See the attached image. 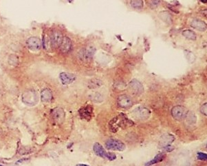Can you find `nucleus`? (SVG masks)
I'll use <instances>...</instances> for the list:
<instances>
[{
  "instance_id": "15",
  "label": "nucleus",
  "mask_w": 207,
  "mask_h": 166,
  "mask_svg": "<svg viewBox=\"0 0 207 166\" xmlns=\"http://www.w3.org/2000/svg\"><path fill=\"white\" fill-rule=\"evenodd\" d=\"M79 114L80 116H81L82 118L86 119H90L92 116V106H90V105H88L85 107H84L79 110Z\"/></svg>"
},
{
  "instance_id": "18",
  "label": "nucleus",
  "mask_w": 207,
  "mask_h": 166,
  "mask_svg": "<svg viewBox=\"0 0 207 166\" xmlns=\"http://www.w3.org/2000/svg\"><path fill=\"white\" fill-rule=\"evenodd\" d=\"M174 140V137L172 135L165 134L160 139V145L163 147H167L170 143H171Z\"/></svg>"
},
{
  "instance_id": "11",
  "label": "nucleus",
  "mask_w": 207,
  "mask_h": 166,
  "mask_svg": "<svg viewBox=\"0 0 207 166\" xmlns=\"http://www.w3.org/2000/svg\"><path fill=\"white\" fill-rule=\"evenodd\" d=\"M93 150L94 152V153H95L97 156H98V157L107 159L109 152H107L105 151V149L103 148V147H102L100 143H94L93 146Z\"/></svg>"
},
{
  "instance_id": "29",
  "label": "nucleus",
  "mask_w": 207,
  "mask_h": 166,
  "mask_svg": "<svg viewBox=\"0 0 207 166\" xmlns=\"http://www.w3.org/2000/svg\"><path fill=\"white\" fill-rule=\"evenodd\" d=\"M68 1H72V0H68Z\"/></svg>"
},
{
  "instance_id": "10",
  "label": "nucleus",
  "mask_w": 207,
  "mask_h": 166,
  "mask_svg": "<svg viewBox=\"0 0 207 166\" xmlns=\"http://www.w3.org/2000/svg\"><path fill=\"white\" fill-rule=\"evenodd\" d=\"M72 44L70 39L67 37H63V42L61 43L60 48V50L63 53H67L72 50Z\"/></svg>"
},
{
  "instance_id": "26",
  "label": "nucleus",
  "mask_w": 207,
  "mask_h": 166,
  "mask_svg": "<svg viewBox=\"0 0 207 166\" xmlns=\"http://www.w3.org/2000/svg\"><path fill=\"white\" fill-rule=\"evenodd\" d=\"M94 101L97 102V100H98V102L101 101L102 100V97L100 95V94H97V95H94L93 99H92Z\"/></svg>"
},
{
  "instance_id": "14",
  "label": "nucleus",
  "mask_w": 207,
  "mask_h": 166,
  "mask_svg": "<svg viewBox=\"0 0 207 166\" xmlns=\"http://www.w3.org/2000/svg\"><path fill=\"white\" fill-rule=\"evenodd\" d=\"M191 26V27L195 28V29L202 32L205 31L207 28L206 22L202 21L200 19H194L193 21H192Z\"/></svg>"
},
{
  "instance_id": "12",
  "label": "nucleus",
  "mask_w": 207,
  "mask_h": 166,
  "mask_svg": "<svg viewBox=\"0 0 207 166\" xmlns=\"http://www.w3.org/2000/svg\"><path fill=\"white\" fill-rule=\"evenodd\" d=\"M125 122H127V121L125 120L124 117H122V116H116V118H114L112 121H110V126H111L112 130L113 129H115L114 130V132H116L118 130V128H120V127L122 126V125L125 124Z\"/></svg>"
},
{
  "instance_id": "7",
  "label": "nucleus",
  "mask_w": 207,
  "mask_h": 166,
  "mask_svg": "<svg viewBox=\"0 0 207 166\" xmlns=\"http://www.w3.org/2000/svg\"><path fill=\"white\" fill-rule=\"evenodd\" d=\"M26 45L30 50L33 51H37L41 48L42 42L39 38L37 37H31L26 41Z\"/></svg>"
},
{
  "instance_id": "25",
  "label": "nucleus",
  "mask_w": 207,
  "mask_h": 166,
  "mask_svg": "<svg viewBox=\"0 0 207 166\" xmlns=\"http://www.w3.org/2000/svg\"><path fill=\"white\" fill-rule=\"evenodd\" d=\"M206 108H207V103H205L204 104H203V105L201 106V108H200V112H202V113L204 114V115H205V116L207 115V113H206L207 110H206Z\"/></svg>"
},
{
  "instance_id": "28",
  "label": "nucleus",
  "mask_w": 207,
  "mask_h": 166,
  "mask_svg": "<svg viewBox=\"0 0 207 166\" xmlns=\"http://www.w3.org/2000/svg\"><path fill=\"white\" fill-rule=\"evenodd\" d=\"M200 1H201V2L206 4V1H207V0H200Z\"/></svg>"
},
{
  "instance_id": "1",
  "label": "nucleus",
  "mask_w": 207,
  "mask_h": 166,
  "mask_svg": "<svg viewBox=\"0 0 207 166\" xmlns=\"http://www.w3.org/2000/svg\"><path fill=\"white\" fill-rule=\"evenodd\" d=\"M171 115L177 121H182L187 117L188 110L182 106H175L171 109Z\"/></svg>"
},
{
  "instance_id": "23",
  "label": "nucleus",
  "mask_w": 207,
  "mask_h": 166,
  "mask_svg": "<svg viewBox=\"0 0 207 166\" xmlns=\"http://www.w3.org/2000/svg\"><path fill=\"white\" fill-rule=\"evenodd\" d=\"M184 53H185L186 57V59H187V60L189 61L190 63H193L195 60H196V56H195L193 53L190 52V51L188 50H185L184 51Z\"/></svg>"
},
{
  "instance_id": "22",
  "label": "nucleus",
  "mask_w": 207,
  "mask_h": 166,
  "mask_svg": "<svg viewBox=\"0 0 207 166\" xmlns=\"http://www.w3.org/2000/svg\"><path fill=\"white\" fill-rule=\"evenodd\" d=\"M131 6L136 9H141L143 8V0H131Z\"/></svg>"
},
{
  "instance_id": "20",
  "label": "nucleus",
  "mask_w": 207,
  "mask_h": 166,
  "mask_svg": "<svg viewBox=\"0 0 207 166\" xmlns=\"http://www.w3.org/2000/svg\"><path fill=\"white\" fill-rule=\"evenodd\" d=\"M164 159H165V155H164L163 154H159V155L155 156L154 159H153L151 161L146 163V165H153V164L158 163H159V162L163 161Z\"/></svg>"
},
{
  "instance_id": "4",
  "label": "nucleus",
  "mask_w": 207,
  "mask_h": 166,
  "mask_svg": "<svg viewBox=\"0 0 207 166\" xmlns=\"http://www.w3.org/2000/svg\"><path fill=\"white\" fill-rule=\"evenodd\" d=\"M132 114L134 117L137 119L146 120L149 118L151 112L150 110L147 109V108L140 106V107L136 108V109L134 110V111L132 112Z\"/></svg>"
},
{
  "instance_id": "16",
  "label": "nucleus",
  "mask_w": 207,
  "mask_h": 166,
  "mask_svg": "<svg viewBox=\"0 0 207 166\" xmlns=\"http://www.w3.org/2000/svg\"><path fill=\"white\" fill-rule=\"evenodd\" d=\"M52 116L55 121L61 123L63 122V119H64L65 114L62 109H61V108H57V109H55L54 111L52 112Z\"/></svg>"
},
{
  "instance_id": "6",
  "label": "nucleus",
  "mask_w": 207,
  "mask_h": 166,
  "mask_svg": "<svg viewBox=\"0 0 207 166\" xmlns=\"http://www.w3.org/2000/svg\"><path fill=\"white\" fill-rule=\"evenodd\" d=\"M118 105L119 107L124 109H129L133 106V101L130 96L127 95H122L117 99Z\"/></svg>"
},
{
  "instance_id": "5",
  "label": "nucleus",
  "mask_w": 207,
  "mask_h": 166,
  "mask_svg": "<svg viewBox=\"0 0 207 166\" xmlns=\"http://www.w3.org/2000/svg\"><path fill=\"white\" fill-rule=\"evenodd\" d=\"M63 34L60 31H59V30L52 31L50 36V42L53 48H59L63 42Z\"/></svg>"
},
{
  "instance_id": "24",
  "label": "nucleus",
  "mask_w": 207,
  "mask_h": 166,
  "mask_svg": "<svg viewBox=\"0 0 207 166\" xmlns=\"http://www.w3.org/2000/svg\"><path fill=\"white\" fill-rule=\"evenodd\" d=\"M197 157H198V159L200 160V161H206L207 159L206 154L204 152H198Z\"/></svg>"
},
{
  "instance_id": "17",
  "label": "nucleus",
  "mask_w": 207,
  "mask_h": 166,
  "mask_svg": "<svg viewBox=\"0 0 207 166\" xmlns=\"http://www.w3.org/2000/svg\"><path fill=\"white\" fill-rule=\"evenodd\" d=\"M41 99L43 102H50L52 99V93L50 89H44L41 93Z\"/></svg>"
},
{
  "instance_id": "2",
  "label": "nucleus",
  "mask_w": 207,
  "mask_h": 166,
  "mask_svg": "<svg viewBox=\"0 0 207 166\" xmlns=\"http://www.w3.org/2000/svg\"><path fill=\"white\" fill-rule=\"evenodd\" d=\"M22 101L28 106H32L35 105L38 101L37 94L32 90L24 92L22 95Z\"/></svg>"
},
{
  "instance_id": "13",
  "label": "nucleus",
  "mask_w": 207,
  "mask_h": 166,
  "mask_svg": "<svg viewBox=\"0 0 207 166\" xmlns=\"http://www.w3.org/2000/svg\"><path fill=\"white\" fill-rule=\"evenodd\" d=\"M60 79L63 84L66 85L69 84L76 79V77L72 74L67 73H61L59 75Z\"/></svg>"
},
{
  "instance_id": "9",
  "label": "nucleus",
  "mask_w": 207,
  "mask_h": 166,
  "mask_svg": "<svg viewBox=\"0 0 207 166\" xmlns=\"http://www.w3.org/2000/svg\"><path fill=\"white\" fill-rule=\"evenodd\" d=\"M130 87L132 91L137 95H141L144 92V86L137 79H133L130 83Z\"/></svg>"
},
{
  "instance_id": "8",
  "label": "nucleus",
  "mask_w": 207,
  "mask_h": 166,
  "mask_svg": "<svg viewBox=\"0 0 207 166\" xmlns=\"http://www.w3.org/2000/svg\"><path fill=\"white\" fill-rule=\"evenodd\" d=\"M96 52V49L93 46H88L83 48V50L80 52L79 57L84 60H90L91 59Z\"/></svg>"
},
{
  "instance_id": "27",
  "label": "nucleus",
  "mask_w": 207,
  "mask_h": 166,
  "mask_svg": "<svg viewBox=\"0 0 207 166\" xmlns=\"http://www.w3.org/2000/svg\"><path fill=\"white\" fill-rule=\"evenodd\" d=\"M116 159V156L114 155V153L109 152V155H108V157H107V159H109L110 161H114V160H115Z\"/></svg>"
},
{
  "instance_id": "21",
  "label": "nucleus",
  "mask_w": 207,
  "mask_h": 166,
  "mask_svg": "<svg viewBox=\"0 0 207 166\" xmlns=\"http://www.w3.org/2000/svg\"><path fill=\"white\" fill-rule=\"evenodd\" d=\"M102 85V82L99 79H94L90 80L89 82V88L92 89L100 87Z\"/></svg>"
},
{
  "instance_id": "3",
  "label": "nucleus",
  "mask_w": 207,
  "mask_h": 166,
  "mask_svg": "<svg viewBox=\"0 0 207 166\" xmlns=\"http://www.w3.org/2000/svg\"><path fill=\"white\" fill-rule=\"evenodd\" d=\"M105 147L107 149L116 151H123L125 149V145L118 139H110L105 141Z\"/></svg>"
},
{
  "instance_id": "19",
  "label": "nucleus",
  "mask_w": 207,
  "mask_h": 166,
  "mask_svg": "<svg viewBox=\"0 0 207 166\" xmlns=\"http://www.w3.org/2000/svg\"><path fill=\"white\" fill-rule=\"evenodd\" d=\"M182 34H183L184 37H185L186 39L189 40H196L197 37L196 34L193 31L191 30H185L182 32Z\"/></svg>"
}]
</instances>
